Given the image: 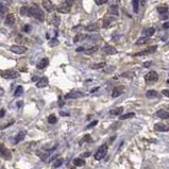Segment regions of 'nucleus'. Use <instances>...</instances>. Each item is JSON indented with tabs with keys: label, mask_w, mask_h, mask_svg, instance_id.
<instances>
[{
	"label": "nucleus",
	"mask_w": 169,
	"mask_h": 169,
	"mask_svg": "<svg viewBox=\"0 0 169 169\" xmlns=\"http://www.w3.org/2000/svg\"><path fill=\"white\" fill-rule=\"evenodd\" d=\"M0 154L4 157L5 159H11V152L5 148L4 145L0 144Z\"/></svg>",
	"instance_id": "6"
},
{
	"label": "nucleus",
	"mask_w": 169,
	"mask_h": 169,
	"mask_svg": "<svg viewBox=\"0 0 169 169\" xmlns=\"http://www.w3.org/2000/svg\"><path fill=\"white\" fill-rule=\"evenodd\" d=\"M132 5H133V11L135 13L138 12L139 8V0H132Z\"/></svg>",
	"instance_id": "24"
},
{
	"label": "nucleus",
	"mask_w": 169,
	"mask_h": 169,
	"mask_svg": "<svg viewBox=\"0 0 169 169\" xmlns=\"http://www.w3.org/2000/svg\"><path fill=\"white\" fill-rule=\"evenodd\" d=\"M164 28H169V23H165V25H164Z\"/></svg>",
	"instance_id": "47"
},
{
	"label": "nucleus",
	"mask_w": 169,
	"mask_h": 169,
	"mask_svg": "<svg viewBox=\"0 0 169 169\" xmlns=\"http://www.w3.org/2000/svg\"><path fill=\"white\" fill-rule=\"evenodd\" d=\"M70 8H71L70 4H68L67 2H64L59 7L58 10H59V12H61V13H68L69 11H70Z\"/></svg>",
	"instance_id": "10"
},
{
	"label": "nucleus",
	"mask_w": 169,
	"mask_h": 169,
	"mask_svg": "<svg viewBox=\"0 0 169 169\" xmlns=\"http://www.w3.org/2000/svg\"><path fill=\"white\" fill-rule=\"evenodd\" d=\"M135 116V114L134 113H128V114H124L122 116L120 117L121 120H126V119H129V118H132V117Z\"/></svg>",
	"instance_id": "29"
},
{
	"label": "nucleus",
	"mask_w": 169,
	"mask_h": 169,
	"mask_svg": "<svg viewBox=\"0 0 169 169\" xmlns=\"http://www.w3.org/2000/svg\"><path fill=\"white\" fill-rule=\"evenodd\" d=\"M59 45V40L58 38H52V40H50V43H49V46L50 47H56V46Z\"/></svg>",
	"instance_id": "31"
},
{
	"label": "nucleus",
	"mask_w": 169,
	"mask_h": 169,
	"mask_svg": "<svg viewBox=\"0 0 169 169\" xmlns=\"http://www.w3.org/2000/svg\"><path fill=\"white\" fill-rule=\"evenodd\" d=\"M43 7L48 11V12H51V11L54 10V5H53L51 0H43Z\"/></svg>",
	"instance_id": "9"
},
{
	"label": "nucleus",
	"mask_w": 169,
	"mask_h": 169,
	"mask_svg": "<svg viewBox=\"0 0 169 169\" xmlns=\"http://www.w3.org/2000/svg\"><path fill=\"white\" fill-rule=\"evenodd\" d=\"M110 13L114 14V15H118V8H117V5H112L111 8H110Z\"/></svg>",
	"instance_id": "30"
},
{
	"label": "nucleus",
	"mask_w": 169,
	"mask_h": 169,
	"mask_svg": "<svg viewBox=\"0 0 169 169\" xmlns=\"http://www.w3.org/2000/svg\"><path fill=\"white\" fill-rule=\"evenodd\" d=\"M89 154H91V153H89V152H85L83 157H89Z\"/></svg>",
	"instance_id": "43"
},
{
	"label": "nucleus",
	"mask_w": 169,
	"mask_h": 169,
	"mask_svg": "<svg viewBox=\"0 0 169 169\" xmlns=\"http://www.w3.org/2000/svg\"><path fill=\"white\" fill-rule=\"evenodd\" d=\"M103 52L105 54H116L117 50L113 46H105V47H103Z\"/></svg>",
	"instance_id": "12"
},
{
	"label": "nucleus",
	"mask_w": 169,
	"mask_h": 169,
	"mask_svg": "<svg viewBox=\"0 0 169 169\" xmlns=\"http://www.w3.org/2000/svg\"><path fill=\"white\" fill-rule=\"evenodd\" d=\"M85 36H83V35H81V34H79V35H77L76 37L73 38V43H77L79 40H81V38H84Z\"/></svg>",
	"instance_id": "36"
},
{
	"label": "nucleus",
	"mask_w": 169,
	"mask_h": 169,
	"mask_svg": "<svg viewBox=\"0 0 169 169\" xmlns=\"http://www.w3.org/2000/svg\"><path fill=\"white\" fill-rule=\"evenodd\" d=\"M49 83V80L48 78H46V77H43V78H40V80L37 81V83H36V86H37V89H44L46 86L48 85Z\"/></svg>",
	"instance_id": "8"
},
{
	"label": "nucleus",
	"mask_w": 169,
	"mask_h": 169,
	"mask_svg": "<svg viewBox=\"0 0 169 169\" xmlns=\"http://www.w3.org/2000/svg\"><path fill=\"white\" fill-rule=\"evenodd\" d=\"M166 47H169V43H168V44H167V45H166Z\"/></svg>",
	"instance_id": "49"
},
{
	"label": "nucleus",
	"mask_w": 169,
	"mask_h": 169,
	"mask_svg": "<svg viewBox=\"0 0 169 169\" xmlns=\"http://www.w3.org/2000/svg\"><path fill=\"white\" fill-rule=\"evenodd\" d=\"M105 66V63H99V64H94L93 65V68L94 69H99V68H102Z\"/></svg>",
	"instance_id": "34"
},
{
	"label": "nucleus",
	"mask_w": 169,
	"mask_h": 169,
	"mask_svg": "<svg viewBox=\"0 0 169 169\" xmlns=\"http://www.w3.org/2000/svg\"><path fill=\"white\" fill-rule=\"evenodd\" d=\"M65 2H67L68 4L72 5V2H73V0H65Z\"/></svg>",
	"instance_id": "42"
},
{
	"label": "nucleus",
	"mask_w": 169,
	"mask_h": 169,
	"mask_svg": "<svg viewBox=\"0 0 169 169\" xmlns=\"http://www.w3.org/2000/svg\"><path fill=\"white\" fill-rule=\"evenodd\" d=\"M154 128H155L157 131H162V132L168 131V127L165 126V124H157L154 126Z\"/></svg>",
	"instance_id": "19"
},
{
	"label": "nucleus",
	"mask_w": 169,
	"mask_h": 169,
	"mask_svg": "<svg viewBox=\"0 0 169 169\" xmlns=\"http://www.w3.org/2000/svg\"><path fill=\"white\" fill-rule=\"evenodd\" d=\"M73 164L76 165V166H83L85 164V162L82 159H73Z\"/></svg>",
	"instance_id": "27"
},
{
	"label": "nucleus",
	"mask_w": 169,
	"mask_h": 169,
	"mask_svg": "<svg viewBox=\"0 0 169 169\" xmlns=\"http://www.w3.org/2000/svg\"><path fill=\"white\" fill-rule=\"evenodd\" d=\"M71 169H75V168H71Z\"/></svg>",
	"instance_id": "50"
},
{
	"label": "nucleus",
	"mask_w": 169,
	"mask_h": 169,
	"mask_svg": "<svg viewBox=\"0 0 169 169\" xmlns=\"http://www.w3.org/2000/svg\"><path fill=\"white\" fill-rule=\"evenodd\" d=\"M15 15L14 14H12V13H10V14H8L7 15V17H5V25L9 26V27H12L14 23H15Z\"/></svg>",
	"instance_id": "7"
},
{
	"label": "nucleus",
	"mask_w": 169,
	"mask_h": 169,
	"mask_svg": "<svg viewBox=\"0 0 169 169\" xmlns=\"http://www.w3.org/2000/svg\"><path fill=\"white\" fill-rule=\"evenodd\" d=\"M154 32H155V29H154V28H148V29H146V30H144L145 37H147V38L151 37V36L154 34Z\"/></svg>",
	"instance_id": "18"
},
{
	"label": "nucleus",
	"mask_w": 169,
	"mask_h": 169,
	"mask_svg": "<svg viewBox=\"0 0 169 169\" xmlns=\"http://www.w3.org/2000/svg\"><path fill=\"white\" fill-rule=\"evenodd\" d=\"M106 2H108V0H98V1H97L98 4H103V3H106Z\"/></svg>",
	"instance_id": "40"
},
{
	"label": "nucleus",
	"mask_w": 169,
	"mask_h": 169,
	"mask_svg": "<svg viewBox=\"0 0 169 169\" xmlns=\"http://www.w3.org/2000/svg\"><path fill=\"white\" fill-rule=\"evenodd\" d=\"M139 1H140L143 5H145V4H146V2H147V0H139Z\"/></svg>",
	"instance_id": "44"
},
{
	"label": "nucleus",
	"mask_w": 169,
	"mask_h": 169,
	"mask_svg": "<svg viewBox=\"0 0 169 169\" xmlns=\"http://www.w3.org/2000/svg\"><path fill=\"white\" fill-rule=\"evenodd\" d=\"M122 93H124V86H117V87L114 89L113 93H112V97L116 98V97L120 96Z\"/></svg>",
	"instance_id": "11"
},
{
	"label": "nucleus",
	"mask_w": 169,
	"mask_h": 169,
	"mask_svg": "<svg viewBox=\"0 0 169 169\" xmlns=\"http://www.w3.org/2000/svg\"><path fill=\"white\" fill-rule=\"evenodd\" d=\"M147 40H148V38H147V37H141L136 42V45H141V44H145V43H147Z\"/></svg>",
	"instance_id": "35"
},
{
	"label": "nucleus",
	"mask_w": 169,
	"mask_h": 169,
	"mask_svg": "<svg viewBox=\"0 0 169 169\" xmlns=\"http://www.w3.org/2000/svg\"><path fill=\"white\" fill-rule=\"evenodd\" d=\"M97 50H98V47H97V46H95V47H91V48H89V50H86V53H87V54H91V53L96 52Z\"/></svg>",
	"instance_id": "33"
},
{
	"label": "nucleus",
	"mask_w": 169,
	"mask_h": 169,
	"mask_svg": "<svg viewBox=\"0 0 169 169\" xmlns=\"http://www.w3.org/2000/svg\"><path fill=\"white\" fill-rule=\"evenodd\" d=\"M97 29H98V26L96 23H91V25H89L86 27V30L87 31H96Z\"/></svg>",
	"instance_id": "28"
},
{
	"label": "nucleus",
	"mask_w": 169,
	"mask_h": 169,
	"mask_svg": "<svg viewBox=\"0 0 169 169\" xmlns=\"http://www.w3.org/2000/svg\"><path fill=\"white\" fill-rule=\"evenodd\" d=\"M23 86H18L17 89H16L15 93H14V96H15V97H19V96H21V95H23Z\"/></svg>",
	"instance_id": "26"
},
{
	"label": "nucleus",
	"mask_w": 169,
	"mask_h": 169,
	"mask_svg": "<svg viewBox=\"0 0 169 169\" xmlns=\"http://www.w3.org/2000/svg\"><path fill=\"white\" fill-rule=\"evenodd\" d=\"M97 124H98V121H97V120L93 121L91 124H89V126H87V128H86V129H91V128H93V127H95V126H96Z\"/></svg>",
	"instance_id": "37"
},
{
	"label": "nucleus",
	"mask_w": 169,
	"mask_h": 169,
	"mask_svg": "<svg viewBox=\"0 0 169 169\" xmlns=\"http://www.w3.org/2000/svg\"><path fill=\"white\" fill-rule=\"evenodd\" d=\"M91 140V136L89 135H85V137L83 138V140L81 141V143H83V141H89Z\"/></svg>",
	"instance_id": "38"
},
{
	"label": "nucleus",
	"mask_w": 169,
	"mask_h": 169,
	"mask_svg": "<svg viewBox=\"0 0 169 169\" xmlns=\"http://www.w3.org/2000/svg\"><path fill=\"white\" fill-rule=\"evenodd\" d=\"M146 96L148 97V98H157V91H153V89H151V91H148L146 94Z\"/></svg>",
	"instance_id": "23"
},
{
	"label": "nucleus",
	"mask_w": 169,
	"mask_h": 169,
	"mask_svg": "<svg viewBox=\"0 0 169 169\" xmlns=\"http://www.w3.org/2000/svg\"><path fill=\"white\" fill-rule=\"evenodd\" d=\"M4 110H0V117H3V115H4Z\"/></svg>",
	"instance_id": "41"
},
{
	"label": "nucleus",
	"mask_w": 169,
	"mask_h": 169,
	"mask_svg": "<svg viewBox=\"0 0 169 169\" xmlns=\"http://www.w3.org/2000/svg\"><path fill=\"white\" fill-rule=\"evenodd\" d=\"M106 152H108V145L104 144L101 147H99V149L97 150L96 154H95V159L97 161H100V159H102L106 155Z\"/></svg>",
	"instance_id": "2"
},
{
	"label": "nucleus",
	"mask_w": 169,
	"mask_h": 169,
	"mask_svg": "<svg viewBox=\"0 0 169 169\" xmlns=\"http://www.w3.org/2000/svg\"><path fill=\"white\" fill-rule=\"evenodd\" d=\"M26 134H27V133H26V131H20L19 133H18L17 135L15 136L14 143H15V144H18V143H20V141L23 140V139L26 137Z\"/></svg>",
	"instance_id": "13"
},
{
	"label": "nucleus",
	"mask_w": 169,
	"mask_h": 169,
	"mask_svg": "<svg viewBox=\"0 0 169 169\" xmlns=\"http://www.w3.org/2000/svg\"><path fill=\"white\" fill-rule=\"evenodd\" d=\"M47 120H48L49 124H56V121H58V118H56V115H53V114H51V115H49V116H48Z\"/></svg>",
	"instance_id": "21"
},
{
	"label": "nucleus",
	"mask_w": 169,
	"mask_h": 169,
	"mask_svg": "<svg viewBox=\"0 0 169 169\" xmlns=\"http://www.w3.org/2000/svg\"><path fill=\"white\" fill-rule=\"evenodd\" d=\"M28 15L32 16L35 19L40 20V21H44L45 19V15H44V12L40 9L35 8V7H31V8H28Z\"/></svg>",
	"instance_id": "1"
},
{
	"label": "nucleus",
	"mask_w": 169,
	"mask_h": 169,
	"mask_svg": "<svg viewBox=\"0 0 169 169\" xmlns=\"http://www.w3.org/2000/svg\"><path fill=\"white\" fill-rule=\"evenodd\" d=\"M157 50V46H154V47H151V48L149 49H147V50H144V51H141V52H138L136 53V56H147V54H150V53L154 52V51Z\"/></svg>",
	"instance_id": "15"
},
{
	"label": "nucleus",
	"mask_w": 169,
	"mask_h": 169,
	"mask_svg": "<svg viewBox=\"0 0 169 169\" xmlns=\"http://www.w3.org/2000/svg\"><path fill=\"white\" fill-rule=\"evenodd\" d=\"M157 117H159V118H162V119H168L169 118V113L166 111H163V110L157 111Z\"/></svg>",
	"instance_id": "17"
},
{
	"label": "nucleus",
	"mask_w": 169,
	"mask_h": 169,
	"mask_svg": "<svg viewBox=\"0 0 169 169\" xmlns=\"http://www.w3.org/2000/svg\"><path fill=\"white\" fill-rule=\"evenodd\" d=\"M83 96V94L82 93H79V91H73V93L70 94H67L65 96V99H70V98H79V97H82Z\"/></svg>",
	"instance_id": "16"
},
{
	"label": "nucleus",
	"mask_w": 169,
	"mask_h": 169,
	"mask_svg": "<svg viewBox=\"0 0 169 169\" xmlns=\"http://www.w3.org/2000/svg\"><path fill=\"white\" fill-rule=\"evenodd\" d=\"M1 76H2V78H4V79H16L19 77V72H17L16 70L10 69V70L2 71V72H1Z\"/></svg>",
	"instance_id": "3"
},
{
	"label": "nucleus",
	"mask_w": 169,
	"mask_h": 169,
	"mask_svg": "<svg viewBox=\"0 0 169 169\" xmlns=\"http://www.w3.org/2000/svg\"><path fill=\"white\" fill-rule=\"evenodd\" d=\"M10 50L13 53H16V54H23V53L27 52L28 48L25 47V46H20V45H13L10 48Z\"/></svg>",
	"instance_id": "4"
},
{
	"label": "nucleus",
	"mask_w": 169,
	"mask_h": 169,
	"mask_svg": "<svg viewBox=\"0 0 169 169\" xmlns=\"http://www.w3.org/2000/svg\"><path fill=\"white\" fill-rule=\"evenodd\" d=\"M2 95H3V89H0V96H2Z\"/></svg>",
	"instance_id": "48"
},
{
	"label": "nucleus",
	"mask_w": 169,
	"mask_h": 169,
	"mask_svg": "<svg viewBox=\"0 0 169 169\" xmlns=\"http://www.w3.org/2000/svg\"><path fill=\"white\" fill-rule=\"evenodd\" d=\"M49 64V60L47 58H44L43 60L40 61V63L37 64V68L38 69H44L45 67H47Z\"/></svg>",
	"instance_id": "14"
},
{
	"label": "nucleus",
	"mask_w": 169,
	"mask_h": 169,
	"mask_svg": "<svg viewBox=\"0 0 169 169\" xmlns=\"http://www.w3.org/2000/svg\"><path fill=\"white\" fill-rule=\"evenodd\" d=\"M84 50V48L83 47H79L78 49H77V51H83Z\"/></svg>",
	"instance_id": "46"
},
{
	"label": "nucleus",
	"mask_w": 169,
	"mask_h": 169,
	"mask_svg": "<svg viewBox=\"0 0 169 169\" xmlns=\"http://www.w3.org/2000/svg\"><path fill=\"white\" fill-rule=\"evenodd\" d=\"M163 95H165L166 97H169V89H164V91H162Z\"/></svg>",
	"instance_id": "39"
},
{
	"label": "nucleus",
	"mask_w": 169,
	"mask_h": 169,
	"mask_svg": "<svg viewBox=\"0 0 169 169\" xmlns=\"http://www.w3.org/2000/svg\"><path fill=\"white\" fill-rule=\"evenodd\" d=\"M64 159H62V157H60V159H56V161H54V163H53V168H58V167H60L61 165L63 164Z\"/></svg>",
	"instance_id": "25"
},
{
	"label": "nucleus",
	"mask_w": 169,
	"mask_h": 169,
	"mask_svg": "<svg viewBox=\"0 0 169 169\" xmlns=\"http://www.w3.org/2000/svg\"><path fill=\"white\" fill-rule=\"evenodd\" d=\"M17 105L18 106H19V108H20V106H21V105H23V101H18V102H17Z\"/></svg>",
	"instance_id": "45"
},
{
	"label": "nucleus",
	"mask_w": 169,
	"mask_h": 169,
	"mask_svg": "<svg viewBox=\"0 0 169 169\" xmlns=\"http://www.w3.org/2000/svg\"><path fill=\"white\" fill-rule=\"evenodd\" d=\"M157 12H159V14L162 16H165V15H168V9L166 8V7H159L157 8Z\"/></svg>",
	"instance_id": "20"
},
{
	"label": "nucleus",
	"mask_w": 169,
	"mask_h": 169,
	"mask_svg": "<svg viewBox=\"0 0 169 169\" xmlns=\"http://www.w3.org/2000/svg\"><path fill=\"white\" fill-rule=\"evenodd\" d=\"M122 111H124V109H122V108H117V109L112 110V111L110 112V114H111V115H113V116H116V115H119V114L122 113Z\"/></svg>",
	"instance_id": "22"
},
{
	"label": "nucleus",
	"mask_w": 169,
	"mask_h": 169,
	"mask_svg": "<svg viewBox=\"0 0 169 169\" xmlns=\"http://www.w3.org/2000/svg\"><path fill=\"white\" fill-rule=\"evenodd\" d=\"M52 25L53 26H59L60 25V18L59 17H56V16H53V18H52Z\"/></svg>",
	"instance_id": "32"
},
{
	"label": "nucleus",
	"mask_w": 169,
	"mask_h": 169,
	"mask_svg": "<svg viewBox=\"0 0 169 169\" xmlns=\"http://www.w3.org/2000/svg\"><path fill=\"white\" fill-rule=\"evenodd\" d=\"M157 79H159V75L155 71H149L145 76V81L148 82V83L149 82H155V81H157Z\"/></svg>",
	"instance_id": "5"
}]
</instances>
